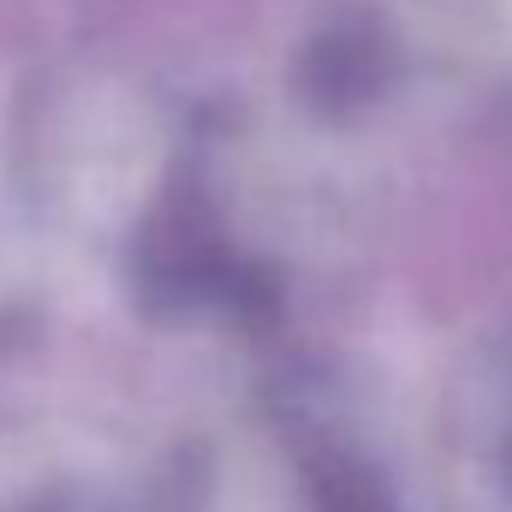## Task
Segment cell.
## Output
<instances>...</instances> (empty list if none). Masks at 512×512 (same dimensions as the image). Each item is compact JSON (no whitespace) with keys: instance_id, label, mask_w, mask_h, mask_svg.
<instances>
[{"instance_id":"1","label":"cell","mask_w":512,"mask_h":512,"mask_svg":"<svg viewBox=\"0 0 512 512\" xmlns=\"http://www.w3.org/2000/svg\"><path fill=\"white\" fill-rule=\"evenodd\" d=\"M161 489H102V483H66V489H30V495H12L0 512H161L155 501Z\"/></svg>"}]
</instances>
